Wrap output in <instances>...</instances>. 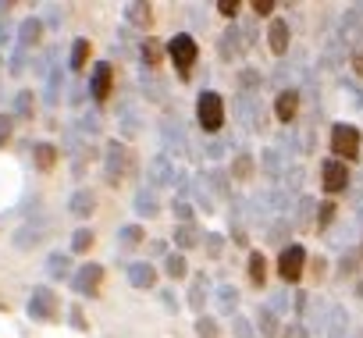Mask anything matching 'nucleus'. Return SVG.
Masks as SVG:
<instances>
[{"label": "nucleus", "instance_id": "obj_64", "mask_svg": "<svg viewBox=\"0 0 363 338\" xmlns=\"http://www.w3.org/2000/svg\"><path fill=\"white\" fill-rule=\"evenodd\" d=\"M359 257H363V249H359Z\"/></svg>", "mask_w": 363, "mask_h": 338}, {"label": "nucleus", "instance_id": "obj_43", "mask_svg": "<svg viewBox=\"0 0 363 338\" xmlns=\"http://www.w3.org/2000/svg\"><path fill=\"white\" fill-rule=\"evenodd\" d=\"M33 103H36L33 89H18V93H15V114H18V118H33Z\"/></svg>", "mask_w": 363, "mask_h": 338}, {"label": "nucleus", "instance_id": "obj_25", "mask_svg": "<svg viewBox=\"0 0 363 338\" xmlns=\"http://www.w3.org/2000/svg\"><path fill=\"white\" fill-rule=\"evenodd\" d=\"M257 331H260L264 338H278V334H281L278 313H274L271 306H260V310H257Z\"/></svg>", "mask_w": 363, "mask_h": 338}, {"label": "nucleus", "instance_id": "obj_37", "mask_svg": "<svg viewBox=\"0 0 363 338\" xmlns=\"http://www.w3.org/2000/svg\"><path fill=\"white\" fill-rule=\"evenodd\" d=\"M143 239H146V235H143V228H139V225H125V228L118 232V246H121V253L135 249Z\"/></svg>", "mask_w": 363, "mask_h": 338}, {"label": "nucleus", "instance_id": "obj_29", "mask_svg": "<svg viewBox=\"0 0 363 338\" xmlns=\"http://www.w3.org/2000/svg\"><path fill=\"white\" fill-rule=\"evenodd\" d=\"M235 86H239V93H242V96H253V93L264 86V75H260L257 68H242V72L235 75Z\"/></svg>", "mask_w": 363, "mask_h": 338}, {"label": "nucleus", "instance_id": "obj_22", "mask_svg": "<svg viewBox=\"0 0 363 338\" xmlns=\"http://www.w3.org/2000/svg\"><path fill=\"white\" fill-rule=\"evenodd\" d=\"M68 210H72L75 218H93V210H96V196H93V189H75L72 200H68Z\"/></svg>", "mask_w": 363, "mask_h": 338}, {"label": "nucleus", "instance_id": "obj_3", "mask_svg": "<svg viewBox=\"0 0 363 338\" xmlns=\"http://www.w3.org/2000/svg\"><path fill=\"white\" fill-rule=\"evenodd\" d=\"M196 121H200V128L211 132V135L225 128V100H221V93L203 89V93L196 96Z\"/></svg>", "mask_w": 363, "mask_h": 338}, {"label": "nucleus", "instance_id": "obj_31", "mask_svg": "<svg viewBox=\"0 0 363 338\" xmlns=\"http://www.w3.org/2000/svg\"><path fill=\"white\" fill-rule=\"evenodd\" d=\"M164 274H167L171 281L186 278V274H189V260H186V253H167V260H164Z\"/></svg>", "mask_w": 363, "mask_h": 338}, {"label": "nucleus", "instance_id": "obj_20", "mask_svg": "<svg viewBox=\"0 0 363 338\" xmlns=\"http://www.w3.org/2000/svg\"><path fill=\"white\" fill-rule=\"evenodd\" d=\"M125 22L132 29H150L153 26V8L143 4V0H132V4H125Z\"/></svg>", "mask_w": 363, "mask_h": 338}, {"label": "nucleus", "instance_id": "obj_45", "mask_svg": "<svg viewBox=\"0 0 363 338\" xmlns=\"http://www.w3.org/2000/svg\"><path fill=\"white\" fill-rule=\"evenodd\" d=\"M196 334H200V338H218V334H221L218 317H207V313H203V317H196Z\"/></svg>", "mask_w": 363, "mask_h": 338}, {"label": "nucleus", "instance_id": "obj_6", "mask_svg": "<svg viewBox=\"0 0 363 338\" xmlns=\"http://www.w3.org/2000/svg\"><path fill=\"white\" fill-rule=\"evenodd\" d=\"M57 306H61V299L50 285H36L29 292V317L33 320H57Z\"/></svg>", "mask_w": 363, "mask_h": 338}, {"label": "nucleus", "instance_id": "obj_8", "mask_svg": "<svg viewBox=\"0 0 363 338\" xmlns=\"http://www.w3.org/2000/svg\"><path fill=\"white\" fill-rule=\"evenodd\" d=\"M160 139H164V157H178V160H186L189 157V139H186V128H182V121H174V118H164V125H160Z\"/></svg>", "mask_w": 363, "mask_h": 338}, {"label": "nucleus", "instance_id": "obj_23", "mask_svg": "<svg viewBox=\"0 0 363 338\" xmlns=\"http://www.w3.org/2000/svg\"><path fill=\"white\" fill-rule=\"evenodd\" d=\"M328 338H349V310L345 306H331V317H328Z\"/></svg>", "mask_w": 363, "mask_h": 338}, {"label": "nucleus", "instance_id": "obj_9", "mask_svg": "<svg viewBox=\"0 0 363 338\" xmlns=\"http://www.w3.org/2000/svg\"><path fill=\"white\" fill-rule=\"evenodd\" d=\"M174 179H178V164H174L171 157H164V153L150 157V164H146V182H150V189L174 186Z\"/></svg>", "mask_w": 363, "mask_h": 338}, {"label": "nucleus", "instance_id": "obj_62", "mask_svg": "<svg viewBox=\"0 0 363 338\" xmlns=\"http://www.w3.org/2000/svg\"><path fill=\"white\" fill-rule=\"evenodd\" d=\"M356 295H363V281H356Z\"/></svg>", "mask_w": 363, "mask_h": 338}, {"label": "nucleus", "instance_id": "obj_21", "mask_svg": "<svg viewBox=\"0 0 363 338\" xmlns=\"http://www.w3.org/2000/svg\"><path fill=\"white\" fill-rule=\"evenodd\" d=\"M40 36H43V18H40V15H33V18H26V22L18 26V47H22V50L36 47Z\"/></svg>", "mask_w": 363, "mask_h": 338}, {"label": "nucleus", "instance_id": "obj_12", "mask_svg": "<svg viewBox=\"0 0 363 338\" xmlns=\"http://www.w3.org/2000/svg\"><path fill=\"white\" fill-rule=\"evenodd\" d=\"M104 285V264H82L75 274H72V288L79 295H96Z\"/></svg>", "mask_w": 363, "mask_h": 338}, {"label": "nucleus", "instance_id": "obj_46", "mask_svg": "<svg viewBox=\"0 0 363 338\" xmlns=\"http://www.w3.org/2000/svg\"><path fill=\"white\" fill-rule=\"evenodd\" d=\"M171 214H174V221H178V225H193V218H196V210L189 207V200H174Z\"/></svg>", "mask_w": 363, "mask_h": 338}, {"label": "nucleus", "instance_id": "obj_32", "mask_svg": "<svg viewBox=\"0 0 363 338\" xmlns=\"http://www.w3.org/2000/svg\"><path fill=\"white\" fill-rule=\"evenodd\" d=\"M118 121H121V135H135L143 128V121H139V114H135L132 103H121L118 107Z\"/></svg>", "mask_w": 363, "mask_h": 338}, {"label": "nucleus", "instance_id": "obj_2", "mask_svg": "<svg viewBox=\"0 0 363 338\" xmlns=\"http://www.w3.org/2000/svg\"><path fill=\"white\" fill-rule=\"evenodd\" d=\"M359 146H363V132L356 125H349V121H335L331 125V153H335V160L352 164L359 157Z\"/></svg>", "mask_w": 363, "mask_h": 338}, {"label": "nucleus", "instance_id": "obj_11", "mask_svg": "<svg viewBox=\"0 0 363 338\" xmlns=\"http://www.w3.org/2000/svg\"><path fill=\"white\" fill-rule=\"evenodd\" d=\"M47 232H50V225H47L43 218H29V221L15 232V239H11V242H15V249H22V253H26V249H36V246L47 239Z\"/></svg>", "mask_w": 363, "mask_h": 338}, {"label": "nucleus", "instance_id": "obj_28", "mask_svg": "<svg viewBox=\"0 0 363 338\" xmlns=\"http://www.w3.org/2000/svg\"><path fill=\"white\" fill-rule=\"evenodd\" d=\"M89 50H93V43H89L86 36H79V40L72 43V54H68V68H72V72H82V68H86V61H89Z\"/></svg>", "mask_w": 363, "mask_h": 338}, {"label": "nucleus", "instance_id": "obj_47", "mask_svg": "<svg viewBox=\"0 0 363 338\" xmlns=\"http://www.w3.org/2000/svg\"><path fill=\"white\" fill-rule=\"evenodd\" d=\"M61 82H65V75H61V68H54V72L47 75V103H50V107L57 103V93H61Z\"/></svg>", "mask_w": 363, "mask_h": 338}, {"label": "nucleus", "instance_id": "obj_10", "mask_svg": "<svg viewBox=\"0 0 363 338\" xmlns=\"http://www.w3.org/2000/svg\"><path fill=\"white\" fill-rule=\"evenodd\" d=\"M111 86H114V68L107 64V61H96L93 64V75H89V100L93 103H104L107 96H111Z\"/></svg>", "mask_w": 363, "mask_h": 338}, {"label": "nucleus", "instance_id": "obj_51", "mask_svg": "<svg viewBox=\"0 0 363 338\" xmlns=\"http://www.w3.org/2000/svg\"><path fill=\"white\" fill-rule=\"evenodd\" d=\"M218 11H221L225 18H239L242 4H239V0H218Z\"/></svg>", "mask_w": 363, "mask_h": 338}, {"label": "nucleus", "instance_id": "obj_27", "mask_svg": "<svg viewBox=\"0 0 363 338\" xmlns=\"http://www.w3.org/2000/svg\"><path fill=\"white\" fill-rule=\"evenodd\" d=\"M33 164L40 167V171H50V167L57 164V146L54 142H36L33 146Z\"/></svg>", "mask_w": 363, "mask_h": 338}, {"label": "nucleus", "instance_id": "obj_19", "mask_svg": "<svg viewBox=\"0 0 363 338\" xmlns=\"http://www.w3.org/2000/svg\"><path fill=\"white\" fill-rule=\"evenodd\" d=\"M260 171H264L267 179H274V182H278V179H285V171H289V164L281 160V153H278L274 146H267V150L260 153Z\"/></svg>", "mask_w": 363, "mask_h": 338}, {"label": "nucleus", "instance_id": "obj_57", "mask_svg": "<svg viewBox=\"0 0 363 338\" xmlns=\"http://www.w3.org/2000/svg\"><path fill=\"white\" fill-rule=\"evenodd\" d=\"M271 11H274V0H253V15L264 18V15H271Z\"/></svg>", "mask_w": 363, "mask_h": 338}, {"label": "nucleus", "instance_id": "obj_39", "mask_svg": "<svg viewBox=\"0 0 363 338\" xmlns=\"http://www.w3.org/2000/svg\"><path fill=\"white\" fill-rule=\"evenodd\" d=\"M359 253H342L338 257V264H335V278H352L356 271H359Z\"/></svg>", "mask_w": 363, "mask_h": 338}, {"label": "nucleus", "instance_id": "obj_56", "mask_svg": "<svg viewBox=\"0 0 363 338\" xmlns=\"http://www.w3.org/2000/svg\"><path fill=\"white\" fill-rule=\"evenodd\" d=\"M8 139H11V118L0 114V146H8Z\"/></svg>", "mask_w": 363, "mask_h": 338}, {"label": "nucleus", "instance_id": "obj_24", "mask_svg": "<svg viewBox=\"0 0 363 338\" xmlns=\"http://www.w3.org/2000/svg\"><path fill=\"white\" fill-rule=\"evenodd\" d=\"M313 221H317L313 200H310V196H299V200H296V210H292V225H296V228H310Z\"/></svg>", "mask_w": 363, "mask_h": 338}, {"label": "nucleus", "instance_id": "obj_50", "mask_svg": "<svg viewBox=\"0 0 363 338\" xmlns=\"http://www.w3.org/2000/svg\"><path fill=\"white\" fill-rule=\"evenodd\" d=\"M160 50H164V47H160V43H153V40H150V43H143V61H146V64L153 68V64H157V61L164 57Z\"/></svg>", "mask_w": 363, "mask_h": 338}, {"label": "nucleus", "instance_id": "obj_59", "mask_svg": "<svg viewBox=\"0 0 363 338\" xmlns=\"http://www.w3.org/2000/svg\"><path fill=\"white\" fill-rule=\"evenodd\" d=\"M352 68H356V72H359V79H363V50H356V54H352Z\"/></svg>", "mask_w": 363, "mask_h": 338}, {"label": "nucleus", "instance_id": "obj_58", "mask_svg": "<svg viewBox=\"0 0 363 338\" xmlns=\"http://www.w3.org/2000/svg\"><path fill=\"white\" fill-rule=\"evenodd\" d=\"M150 257H164V260H167V242H164V239H153V242H150Z\"/></svg>", "mask_w": 363, "mask_h": 338}, {"label": "nucleus", "instance_id": "obj_18", "mask_svg": "<svg viewBox=\"0 0 363 338\" xmlns=\"http://www.w3.org/2000/svg\"><path fill=\"white\" fill-rule=\"evenodd\" d=\"M214 303H218V313L235 317V313H239V288H235L232 281L218 285V288H214Z\"/></svg>", "mask_w": 363, "mask_h": 338}, {"label": "nucleus", "instance_id": "obj_61", "mask_svg": "<svg viewBox=\"0 0 363 338\" xmlns=\"http://www.w3.org/2000/svg\"><path fill=\"white\" fill-rule=\"evenodd\" d=\"M8 43V22H0V47Z\"/></svg>", "mask_w": 363, "mask_h": 338}, {"label": "nucleus", "instance_id": "obj_52", "mask_svg": "<svg viewBox=\"0 0 363 338\" xmlns=\"http://www.w3.org/2000/svg\"><path fill=\"white\" fill-rule=\"evenodd\" d=\"M271 310H274V313H285V310H292V299H289V292H274V295H271Z\"/></svg>", "mask_w": 363, "mask_h": 338}, {"label": "nucleus", "instance_id": "obj_35", "mask_svg": "<svg viewBox=\"0 0 363 338\" xmlns=\"http://www.w3.org/2000/svg\"><path fill=\"white\" fill-rule=\"evenodd\" d=\"M207 182H211L214 196H221V200H228V196H232V179L221 171V167H211V171H207Z\"/></svg>", "mask_w": 363, "mask_h": 338}, {"label": "nucleus", "instance_id": "obj_16", "mask_svg": "<svg viewBox=\"0 0 363 338\" xmlns=\"http://www.w3.org/2000/svg\"><path fill=\"white\" fill-rule=\"evenodd\" d=\"M289 40H292V29H289V22H285V18H271L267 43H271V50H274L278 57H285V54H289Z\"/></svg>", "mask_w": 363, "mask_h": 338}, {"label": "nucleus", "instance_id": "obj_1", "mask_svg": "<svg viewBox=\"0 0 363 338\" xmlns=\"http://www.w3.org/2000/svg\"><path fill=\"white\" fill-rule=\"evenodd\" d=\"M164 50H167V57H171V64H174V72H178V82H189V72H193V64H196V57H200L196 40H193L189 33H174V36L164 43Z\"/></svg>", "mask_w": 363, "mask_h": 338}, {"label": "nucleus", "instance_id": "obj_26", "mask_svg": "<svg viewBox=\"0 0 363 338\" xmlns=\"http://www.w3.org/2000/svg\"><path fill=\"white\" fill-rule=\"evenodd\" d=\"M174 246H178V253L196 249V246H203V235H200L193 225H178V228H174Z\"/></svg>", "mask_w": 363, "mask_h": 338}, {"label": "nucleus", "instance_id": "obj_63", "mask_svg": "<svg viewBox=\"0 0 363 338\" xmlns=\"http://www.w3.org/2000/svg\"><path fill=\"white\" fill-rule=\"evenodd\" d=\"M356 221H363V203H359V210H356Z\"/></svg>", "mask_w": 363, "mask_h": 338}, {"label": "nucleus", "instance_id": "obj_54", "mask_svg": "<svg viewBox=\"0 0 363 338\" xmlns=\"http://www.w3.org/2000/svg\"><path fill=\"white\" fill-rule=\"evenodd\" d=\"M146 96H153V100H160V103H164V100H167V89H164L160 82H153V79H146Z\"/></svg>", "mask_w": 363, "mask_h": 338}, {"label": "nucleus", "instance_id": "obj_42", "mask_svg": "<svg viewBox=\"0 0 363 338\" xmlns=\"http://www.w3.org/2000/svg\"><path fill=\"white\" fill-rule=\"evenodd\" d=\"M250 175H253V157H250V153H239L235 164H232V179H235V182H246Z\"/></svg>", "mask_w": 363, "mask_h": 338}, {"label": "nucleus", "instance_id": "obj_44", "mask_svg": "<svg viewBox=\"0 0 363 338\" xmlns=\"http://www.w3.org/2000/svg\"><path fill=\"white\" fill-rule=\"evenodd\" d=\"M203 253H207L211 260H218V257L225 253V235H221V232H207V235H203Z\"/></svg>", "mask_w": 363, "mask_h": 338}, {"label": "nucleus", "instance_id": "obj_36", "mask_svg": "<svg viewBox=\"0 0 363 338\" xmlns=\"http://www.w3.org/2000/svg\"><path fill=\"white\" fill-rule=\"evenodd\" d=\"M246 271H250V281H253V285H264V281H267V260H264V253H260V249H253V253H250Z\"/></svg>", "mask_w": 363, "mask_h": 338}, {"label": "nucleus", "instance_id": "obj_4", "mask_svg": "<svg viewBox=\"0 0 363 338\" xmlns=\"http://www.w3.org/2000/svg\"><path fill=\"white\" fill-rule=\"evenodd\" d=\"M303 271H306V249H303L299 242H289V246L278 253V278H281L285 285H296V281L303 278Z\"/></svg>", "mask_w": 363, "mask_h": 338}, {"label": "nucleus", "instance_id": "obj_41", "mask_svg": "<svg viewBox=\"0 0 363 338\" xmlns=\"http://www.w3.org/2000/svg\"><path fill=\"white\" fill-rule=\"evenodd\" d=\"M93 242H96L93 228H75V235H72V253H89Z\"/></svg>", "mask_w": 363, "mask_h": 338}, {"label": "nucleus", "instance_id": "obj_33", "mask_svg": "<svg viewBox=\"0 0 363 338\" xmlns=\"http://www.w3.org/2000/svg\"><path fill=\"white\" fill-rule=\"evenodd\" d=\"M135 214H139V218H157V214H160V200H157L150 189L135 193Z\"/></svg>", "mask_w": 363, "mask_h": 338}, {"label": "nucleus", "instance_id": "obj_13", "mask_svg": "<svg viewBox=\"0 0 363 338\" xmlns=\"http://www.w3.org/2000/svg\"><path fill=\"white\" fill-rule=\"evenodd\" d=\"M218 50H221V61H235V57L246 50V40H242V26H239V22H232V26L221 33Z\"/></svg>", "mask_w": 363, "mask_h": 338}, {"label": "nucleus", "instance_id": "obj_40", "mask_svg": "<svg viewBox=\"0 0 363 338\" xmlns=\"http://www.w3.org/2000/svg\"><path fill=\"white\" fill-rule=\"evenodd\" d=\"M335 214H338V210H335V200L317 203V221H313V225H317V232H328V228L335 225Z\"/></svg>", "mask_w": 363, "mask_h": 338}, {"label": "nucleus", "instance_id": "obj_14", "mask_svg": "<svg viewBox=\"0 0 363 338\" xmlns=\"http://www.w3.org/2000/svg\"><path fill=\"white\" fill-rule=\"evenodd\" d=\"M296 114H299V89H281L278 100H274V118L281 125H292Z\"/></svg>", "mask_w": 363, "mask_h": 338}, {"label": "nucleus", "instance_id": "obj_53", "mask_svg": "<svg viewBox=\"0 0 363 338\" xmlns=\"http://www.w3.org/2000/svg\"><path fill=\"white\" fill-rule=\"evenodd\" d=\"M281 338H310V331H306L303 320H296V324H289V327L281 331Z\"/></svg>", "mask_w": 363, "mask_h": 338}, {"label": "nucleus", "instance_id": "obj_7", "mask_svg": "<svg viewBox=\"0 0 363 338\" xmlns=\"http://www.w3.org/2000/svg\"><path fill=\"white\" fill-rule=\"evenodd\" d=\"M128 150L118 142V139H111L107 146H104V179L111 182V186H118L121 179H125V171H128Z\"/></svg>", "mask_w": 363, "mask_h": 338}, {"label": "nucleus", "instance_id": "obj_48", "mask_svg": "<svg viewBox=\"0 0 363 338\" xmlns=\"http://www.w3.org/2000/svg\"><path fill=\"white\" fill-rule=\"evenodd\" d=\"M232 334H235V338H257V334H253V324H250L242 313L232 317Z\"/></svg>", "mask_w": 363, "mask_h": 338}, {"label": "nucleus", "instance_id": "obj_30", "mask_svg": "<svg viewBox=\"0 0 363 338\" xmlns=\"http://www.w3.org/2000/svg\"><path fill=\"white\" fill-rule=\"evenodd\" d=\"M193 200H196V207L200 210H214V196H211V182H207V175H196L193 179Z\"/></svg>", "mask_w": 363, "mask_h": 338}, {"label": "nucleus", "instance_id": "obj_15", "mask_svg": "<svg viewBox=\"0 0 363 338\" xmlns=\"http://www.w3.org/2000/svg\"><path fill=\"white\" fill-rule=\"evenodd\" d=\"M125 278H128L132 288H153L157 285V267L150 260H135V264H128Z\"/></svg>", "mask_w": 363, "mask_h": 338}, {"label": "nucleus", "instance_id": "obj_5", "mask_svg": "<svg viewBox=\"0 0 363 338\" xmlns=\"http://www.w3.org/2000/svg\"><path fill=\"white\" fill-rule=\"evenodd\" d=\"M320 189L328 196H338L349 189V164L345 160H335V157L320 160Z\"/></svg>", "mask_w": 363, "mask_h": 338}, {"label": "nucleus", "instance_id": "obj_17", "mask_svg": "<svg viewBox=\"0 0 363 338\" xmlns=\"http://www.w3.org/2000/svg\"><path fill=\"white\" fill-rule=\"evenodd\" d=\"M207 295H211V278H207V271H200V274H193V285H189V310H196L203 317Z\"/></svg>", "mask_w": 363, "mask_h": 338}, {"label": "nucleus", "instance_id": "obj_49", "mask_svg": "<svg viewBox=\"0 0 363 338\" xmlns=\"http://www.w3.org/2000/svg\"><path fill=\"white\" fill-rule=\"evenodd\" d=\"M281 182L289 186V189H281V193H299V189H303V167H289Z\"/></svg>", "mask_w": 363, "mask_h": 338}, {"label": "nucleus", "instance_id": "obj_60", "mask_svg": "<svg viewBox=\"0 0 363 338\" xmlns=\"http://www.w3.org/2000/svg\"><path fill=\"white\" fill-rule=\"evenodd\" d=\"M72 324H75V327H86V320H82V313H79V310H72Z\"/></svg>", "mask_w": 363, "mask_h": 338}, {"label": "nucleus", "instance_id": "obj_34", "mask_svg": "<svg viewBox=\"0 0 363 338\" xmlns=\"http://www.w3.org/2000/svg\"><path fill=\"white\" fill-rule=\"evenodd\" d=\"M289 232H292V218H274V225L267 228V242H274V246H289Z\"/></svg>", "mask_w": 363, "mask_h": 338}, {"label": "nucleus", "instance_id": "obj_38", "mask_svg": "<svg viewBox=\"0 0 363 338\" xmlns=\"http://www.w3.org/2000/svg\"><path fill=\"white\" fill-rule=\"evenodd\" d=\"M47 274H50V278H57V281H61V278H68V274H75V271H72L68 253H54V257L47 260Z\"/></svg>", "mask_w": 363, "mask_h": 338}, {"label": "nucleus", "instance_id": "obj_55", "mask_svg": "<svg viewBox=\"0 0 363 338\" xmlns=\"http://www.w3.org/2000/svg\"><path fill=\"white\" fill-rule=\"evenodd\" d=\"M160 303H164V310H167V313H178V310H182V306H178V299H174V292H171V288H164V292H160Z\"/></svg>", "mask_w": 363, "mask_h": 338}]
</instances>
